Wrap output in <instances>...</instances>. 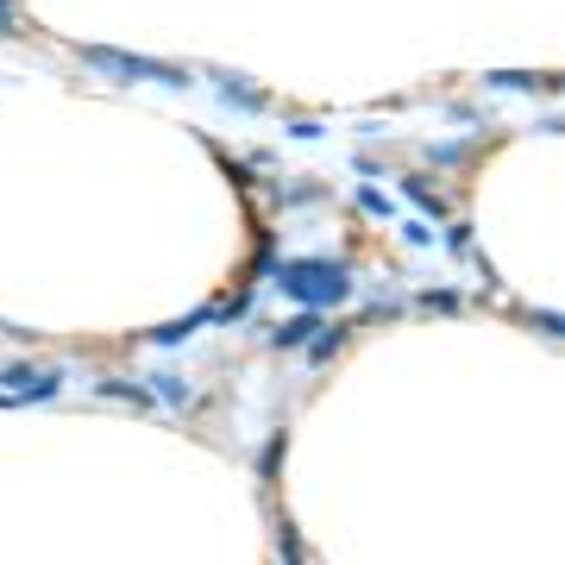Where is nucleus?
Here are the masks:
<instances>
[{"label": "nucleus", "mask_w": 565, "mask_h": 565, "mask_svg": "<svg viewBox=\"0 0 565 565\" xmlns=\"http://www.w3.org/2000/svg\"><path fill=\"white\" fill-rule=\"evenodd\" d=\"M82 63L95 76H114V82H170V88L189 82L177 63H151V57H132V51H107V44H82Z\"/></svg>", "instance_id": "f257e3e1"}, {"label": "nucleus", "mask_w": 565, "mask_h": 565, "mask_svg": "<svg viewBox=\"0 0 565 565\" xmlns=\"http://www.w3.org/2000/svg\"><path fill=\"white\" fill-rule=\"evenodd\" d=\"M282 289L296 296V302H315V308H327V302H345V270L340 264H289L282 270Z\"/></svg>", "instance_id": "f03ea898"}, {"label": "nucleus", "mask_w": 565, "mask_h": 565, "mask_svg": "<svg viewBox=\"0 0 565 565\" xmlns=\"http://www.w3.org/2000/svg\"><path fill=\"white\" fill-rule=\"evenodd\" d=\"M221 88H226V95H233L239 107H264V95H258V88H245L239 76H221Z\"/></svg>", "instance_id": "7ed1b4c3"}, {"label": "nucleus", "mask_w": 565, "mask_h": 565, "mask_svg": "<svg viewBox=\"0 0 565 565\" xmlns=\"http://www.w3.org/2000/svg\"><path fill=\"white\" fill-rule=\"evenodd\" d=\"M308 333H327V327L321 321H296V327H282V333H277V345H302Z\"/></svg>", "instance_id": "20e7f679"}, {"label": "nucleus", "mask_w": 565, "mask_h": 565, "mask_svg": "<svg viewBox=\"0 0 565 565\" xmlns=\"http://www.w3.org/2000/svg\"><path fill=\"white\" fill-rule=\"evenodd\" d=\"M277 546H282V559H289V565H302V541H296V527H277Z\"/></svg>", "instance_id": "39448f33"}, {"label": "nucleus", "mask_w": 565, "mask_h": 565, "mask_svg": "<svg viewBox=\"0 0 565 565\" xmlns=\"http://www.w3.org/2000/svg\"><path fill=\"white\" fill-rule=\"evenodd\" d=\"M20 32V0H0V39Z\"/></svg>", "instance_id": "423d86ee"}]
</instances>
